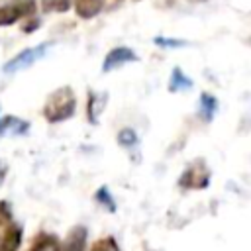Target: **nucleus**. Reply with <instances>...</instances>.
<instances>
[{
  "label": "nucleus",
  "mask_w": 251,
  "mask_h": 251,
  "mask_svg": "<svg viewBox=\"0 0 251 251\" xmlns=\"http://www.w3.org/2000/svg\"><path fill=\"white\" fill-rule=\"evenodd\" d=\"M84 243H86V229L78 226L69 233L63 251H84Z\"/></svg>",
  "instance_id": "obj_5"
},
{
  "label": "nucleus",
  "mask_w": 251,
  "mask_h": 251,
  "mask_svg": "<svg viewBox=\"0 0 251 251\" xmlns=\"http://www.w3.org/2000/svg\"><path fill=\"white\" fill-rule=\"evenodd\" d=\"M75 10L80 18H94L102 10V0H75Z\"/></svg>",
  "instance_id": "obj_7"
},
{
  "label": "nucleus",
  "mask_w": 251,
  "mask_h": 251,
  "mask_svg": "<svg viewBox=\"0 0 251 251\" xmlns=\"http://www.w3.org/2000/svg\"><path fill=\"white\" fill-rule=\"evenodd\" d=\"M210 180V173L206 169L204 163H192L186 167V171L182 173V176L178 178V184L182 188H190V190H202L208 186Z\"/></svg>",
  "instance_id": "obj_3"
},
{
  "label": "nucleus",
  "mask_w": 251,
  "mask_h": 251,
  "mask_svg": "<svg viewBox=\"0 0 251 251\" xmlns=\"http://www.w3.org/2000/svg\"><path fill=\"white\" fill-rule=\"evenodd\" d=\"M49 47H51V43H41V45L24 49L22 53H18L14 59H10V61L4 65V71H6V73H16V71H22V69L31 67L35 61H39V59L47 53Z\"/></svg>",
  "instance_id": "obj_2"
},
{
  "label": "nucleus",
  "mask_w": 251,
  "mask_h": 251,
  "mask_svg": "<svg viewBox=\"0 0 251 251\" xmlns=\"http://www.w3.org/2000/svg\"><path fill=\"white\" fill-rule=\"evenodd\" d=\"M216 110H218V100H216V96H212V94H208V92H202V94H200V116H202V120L210 122V120L214 118Z\"/></svg>",
  "instance_id": "obj_9"
},
{
  "label": "nucleus",
  "mask_w": 251,
  "mask_h": 251,
  "mask_svg": "<svg viewBox=\"0 0 251 251\" xmlns=\"http://www.w3.org/2000/svg\"><path fill=\"white\" fill-rule=\"evenodd\" d=\"M92 251H120L118 245H116V239L114 237H106V239H100L94 243Z\"/></svg>",
  "instance_id": "obj_15"
},
{
  "label": "nucleus",
  "mask_w": 251,
  "mask_h": 251,
  "mask_svg": "<svg viewBox=\"0 0 251 251\" xmlns=\"http://www.w3.org/2000/svg\"><path fill=\"white\" fill-rule=\"evenodd\" d=\"M75 108H76L75 92L69 86H61L55 92H51V96L47 98L43 116L49 122H63L75 114Z\"/></svg>",
  "instance_id": "obj_1"
},
{
  "label": "nucleus",
  "mask_w": 251,
  "mask_h": 251,
  "mask_svg": "<svg viewBox=\"0 0 251 251\" xmlns=\"http://www.w3.org/2000/svg\"><path fill=\"white\" fill-rule=\"evenodd\" d=\"M118 143H120L122 147H126V149L135 147V145H137V133H135L131 127L120 129V131H118Z\"/></svg>",
  "instance_id": "obj_14"
},
{
  "label": "nucleus",
  "mask_w": 251,
  "mask_h": 251,
  "mask_svg": "<svg viewBox=\"0 0 251 251\" xmlns=\"http://www.w3.org/2000/svg\"><path fill=\"white\" fill-rule=\"evenodd\" d=\"M94 198H96V202H98L104 210H108V212H116V202H114V198H112V194H110V190H108L106 186H100V188L96 190Z\"/></svg>",
  "instance_id": "obj_13"
},
{
  "label": "nucleus",
  "mask_w": 251,
  "mask_h": 251,
  "mask_svg": "<svg viewBox=\"0 0 251 251\" xmlns=\"http://www.w3.org/2000/svg\"><path fill=\"white\" fill-rule=\"evenodd\" d=\"M135 61H137V55H135L133 49H129V47H114L106 55V59L102 63V71L110 73V71H114V69H118V67H122L126 63H135Z\"/></svg>",
  "instance_id": "obj_4"
},
{
  "label": "nucleus",
  "mask_w": 251,
  "mask_h": 251,
  "mask_svg": "<svg viewBox=\"0 0 251 251\" xmlns=\"http://www.w3.org/2000/svg\"><path fill=\"white\" fill-rule=\"evenodd\" d=\"M192 86V78H188L178 67L173 69L171 73V80H169V90L171 92H178V90H186Z\"/></svg>",
  "instance_id": "obj_8"
},
{
  "label": "nucleus",
  "mask_w": 251,
  "mask_h": 251,
  "mask_svg": "<svg viewBox=\"0 0 251 251\" xmlns=\"http://www.w3.org/2000/svg\"><path fill=\"white\" fill-rule=\"evenodd\" d=\"M24 6H2L0 8V25H10L16 20H20L25 10H22Z\"/></svg>",
  "instance_id": "obj_12"
},
{
  "label": "nucleus",
  "mask_w": 251,
  "mask_h": 251,
  "mask_svg": "<svg viewBox=\"0 0 251 251\" xmlns=\"http://www.w3.org/2000/svg\"><path fill=\"white\" fill-rule=\"evenodd\" d=\"M155 43L161 45V47H182V45H186V41L171 39V37H155Z\"/></svg>",
  "instance_id": "obj_16"
},
{
  "label": "nucleus",
  "mask_w": 251,
  "mask_h": 251,
  "mask_svg": "<svg viewBox=\"0 0 251 251\" xmlns=\"http://www.w3.org/2000/svg\"><path fill=\"white\" fill-rule=\"evenodd\" d=\"M29 251H61V245H59V239L55 235H39L33 243V247Z\"/></svg>",
  "instance_id": "obj_11"
},
{
  "label": "nucleus",
  "mask_w": 251,
  "mask_h": 251,
  "mask_svg": "<svg viewBox=\"0 0 251 251\" xmlns=\"http://www.w3.org/2000/svg\"><path fill=\"white\" fill-rule=\"evenodd\" d=\"M27 129V124L18 120L16 116H6L2 122H0V135H4L6 131L8 133H24Z\"/></svg>",
  "instance_id": "obj_10"
},
{
  "label": "nucleus",
  "mask_w": 251,
  "mask_h": 251,
  "mask_svg": "<svg viewBox=\"0 0 251 251\" xmlns=\"http://www.w3.org/2000/svg\"><path fill=\"white\" fill-rule=\"evenodd\" d=\"M43 6L47 10H67L69 0H43Z\"/></svg>",
  "instance_id": "obj_17"
},
{
  "label": "nucleus",
  "mask_w": 251,
  "mask_h": 251,
  "mask_svg": "<svg viewBox=\"0 0 251 251\" xmlns=\"http://www.w3.org/2000/svg\"><path fill=\"white\" fill-rule=\"evenodd\" d=\"M20 241H22V229L18 226H10L0 241V251H18Z\"/></svg>",
  "instance_id": "obj_6"
}]
</instances>
